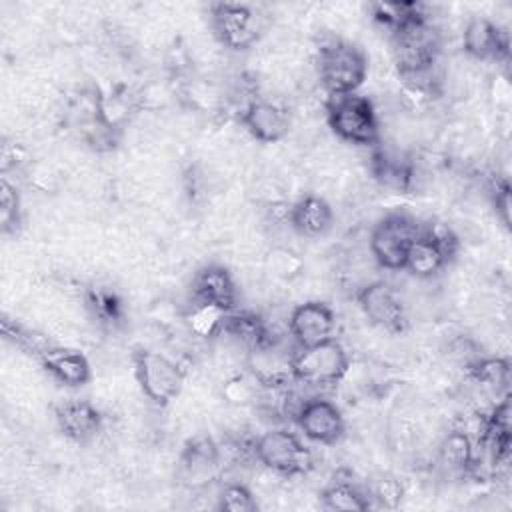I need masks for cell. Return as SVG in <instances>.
Listing matches in <instances>:
<instances>
[{
    "instance_id": "cell-1",
    "label": "cell",
    "mask_w": 512,
    "mask_h": 512,
    "mask_svg": "<svg viewBox=\"0 0 512 512\" xmlns=\"http://www.w3.org/2000/svg\"><path fill=\"white\" fill-rule=\"evenodd\" d=\"M316 70L328 96L354 94L366 80L368 58L348 40H330L318 48Z\"/></svg>"
},
{
    "instance_id": "cell-2",
    "label": "cell",
    "mask_w": 512,
    "mask_h": 512,
    "mask_svg": "<svg viewBox=\"0 0 512 512\" xmlns=\"http://www.w3.org/2000/svg\"><path fill=\"white\" fill-rule=\"evenodd\" d=\"M326 118L332 132L354 146L374 148L380 136V124L372 102L360 94L328 96Z\"/></svg>"
},
{
    "instance_id": "cell-3",
    "label": "cell",
    "mask_w": 512,
    "mask_h": 512,
    "mask_svg": "<svg viewBox=\"0 0 512 512\" xmlns=\"http://www.w3.org/2000/svg\"><path fill=\"white\" fill-rule=\"evenodd\" d=\"M348 368V352L334 336L312 346L296 348L292 358L294 382L310 388L336 386L346 376Z\"/></svg>"
},
{
    "instance_id": "cell-4",
    "label": "cell",
    "mask_w": 512,
    "mask_h": 512,
    "mask_svg": "<svg viewBox=\"0 0 512 512\" xmlns=\"http://www.w3.org/2000/svg\"><path fill=\"white\" fill-rule=\"evenodd\" d=\"M252 454L260 464L280 476H302L314 468L308 446L290 430L272 428L252 442Z\"/></svg>"
},
{
    "instance_id": "cell-5",
    "label": "cell",
    "mask_w": 512,
    "mask_h": 512,
    "mask_svg": "<svg viewBox=\"0 0 512 512\" xmlns=\"http://www.w3.org/2000/svg\"><path fill=\"white\" fill-rule=\"evenodd\" d=\"M458 246V236L448 226L438 222L420 226L418 236L408 248L404 270L416 278H432L452 262Z\"/></svg>"
},
{
    "instance_id": "cell-6",
    "label": "cell",
    "mask_w": 512,
    "mask_h": 512,
    "mask_svg": "<svg viewBox=\"0 0 512 512\" xmlns=\"http://www.w3.org/2000/svg\"><path fill=\"white\" fill-rule=\"evenodd\" d=\"M134 376L142 394L156 406L170 404L182 390L184 372L168 356L156 350H136L132 356Z\"/></svg>"
},
{
    "instance_id": "cell-7",
    "label": "cell",
    "mask_w": 512,
    "mask_h": 512,
    "mask_svg": "<svg viewBox=\"0 0 512 512\" xmlns=\"http://www.w3.org/2000/svg\"><path fill=\"white\" fill-rule=\"evenodd\" d=\"M418 232L420 224L412 216L404 212L386 214L370 232L368 244L372 258L386 270H404L408 248Z\"/></svg>"
},
{
    "instance_id": "cell-8",
    "label": "cell",
    "mask_w": 512,
    "mask_h": 512,
    "mask_svg": "<svg viewBox=\"0 0 512 512\" xmlns=\"http://www.w3.org/2000/svg\"><path fill=\"white\" fill-rule=\"evenodd\" d=\"M210 28L214 38L230 50H248L260 38V20L248 4H210Z\"/></svg>"
},
{
    "instance_id": "cell-9",
    "label": "cell",
    "mask_w": 512,
    "mask_h": 512,
    "mask_svg": "<svg viewBox=\"0 0 512 512\" xmlns=\"http://www.w3.org/2000/svg\"><path fill=\"white\" fill-rule=\"evenodd\" d=\"M356 302L370 324L390 334H402L408 328L406 306L400 294L384 280L364 284L356 292Z\"/></svg>"
},
{
    "instance_id": "cell-10",
    "label": "cell",
    "mask_w": 512,
    "mask_h": 512,
    "mask_svg": "<svg viewBox=\"0 0 512 512\" xmlns=\"http://www.w3.org/2000/svg\"><path fill=\"white\" fill-rule=\"evenodd\" d=\"M294 420L308 440L324 446L336 444L346 430L342 410L322 396L302 400L294 414Z\"/></svg>"
},
{
    "instance_id": "cell-11",
    "label": "cell",
    "mask_w": 512,
    "mask_h": 512,
    "mask_svg": "<svg viewBox=\"0 0 512 512\" xmlns=\"http://www.w3.org/2000/svg\"><path fill=\"white\" fill-rule=\"evenodd\" d=\"M298 346L290 348L282 336L248 350V370L262 388L288 386L294 382L292 358Z\"/></svg>"
},
{
    "instance_id": "cell-12",
    "label": "cell",
    "mask_w": 512,
    "mask_h": 512,
    "mask_svg": "<svg viewBox=\"0 0 512 512\" xmlns=\"http://www.w3.org/2000/svg\"><path fill=\"white\" fill-rule=\"evenodd\" d=\"M336 316L326 302L308 300L292 308L288 316V334L298 348L332 338Z\"/></svg>"
},
{
    "instance_id": "cell-13",
    "label": "cell",
    "mask_w": 512,
    "mask_h": 512,
    "mask_svg": "<svg viewBox=\"0 0 512 512\" xmlns=\"http://www.w3.org/2000/svg\"><path fill=\"white\" fill-rule=\"evenodd\" d=\"M222 464L220 446L210 436H196L186 442L178 460V474L190 488L210 484Z\"/></svg>"
},
{
    "instance_id": "cell-14",
    "label": "cell",
    "mask_w": 512,
    "mask_h": 512,
    "mask_svg": "<svg viewBox=\"0 0 512 512\" xmlns=\"http://www.w3.org/2000/svg\"><path fill=\"white\" fill-rule=\"evenodd\" d=\"M240 122L246 132L264 144L282 140L290 130V114L284 106L272 100L254 98L240 110Z\"/></svg>"
},
{
    "instance_id": "cell-15",
    "label": "cell",
    "mask_w": 512,
    "mask_h": 512,
    "mask_svg": "<svg viewBox=\"0 0 512 512\" xmlns=\"http://www.w3.org/2000/svg\"><path fill=\"white\" fill-rule=\"evenodd\" d=\"M192 302H206L224 310L238 308V290L230 270L222 264H206L196 270L190 282Z\"/></svg>"
},
{
    "instance_id": "cell-16",
    "label": "cell",
    "mask_w": 512,
    "mask_h": 512,
    "mask_svg": "<svg viewBox=\"0 0 512 512\" xmlns=\"http://www.w3.org/2000/svg\"><path fill=\"white\" fill-rule=\"evenodd\" d=\"M462 48L476 60H502L508 58V34L490 18L474 16L468 20L462 34Z\"/></svg>"
},
{
    "instance_id": "cell-17",
    "label": "cell",
    "mask_w": 512,
    "mask_h": 512,
    "mask_svg": "<svg viewBox=\"0 0 512 512\" xmlns=\"http://www.w3.org/2000/svg\"><path fill=\"white\" fill-rule=\"evenodd\" d=\"M40 366L60 384L70 388H80L90 382L92 368L88 358L74 348H62V346H50L40 358Z\"/></svg>"
},
{
    "instance_id": "cell-18",
    "label": "cell",
    "mask_w": 512,
    "mask_h": 512,
    "mask_svg": "<svg viewBox=\"0 0 512 512\" xmlns=\"http://www.w3.org/2000/svg\"><path fill=\"white\" fill-rule=\"evenodd\" d=\"M370 150H372L370 168L374 178L388 188H394L398 192H408L416 176V168L412 160L394 148H386L382 140Z\"/></svg>"
},
{
    "instance_id": "cell-19",
    "label": "cell",
    "mask_w": 512,
    "mask_h": 512,
    "mask_svg": "<svg viewBox=\"0 0 512 512\" xmlns=\"http://www.w3.org/2000/svg\"><path fill=\"white\" fill-rule=\"evenodd\" d=\"M54 416L60 432L74 442H86L102 428V414L88 400H66L56 406Z\"/></svg>"
},
{
    "instance_id": "cell-20",
    "label": "cell",
    "mask_w": 512,
    "mask_h": 512,
    "mask_svg": "<svg viewBox=\"0 0 512 512\" xmlns=\"http://www.w3.org/2000/svg\"><path fill=\"white\" fill-rule=\"evenodd\" d=\"M288 224L300 236L320 238L330 232L334 224V212L324 198L316 194H306L298 198L294 204H290Z\"/></svg>"
},
{
    "instance_id": "cell-21",
    "label": "cell",
    "mask_w": 512,
    "mask_h": 512,
    "mask_svg": "<svg viewBox=\"0 0 512 512\" xmlns=\"http://www.w3.org/2000/svg\"><path fill=\"white\" fill-rule=\"evenodd\" d=\"M138 110H140V96L134 94L128 86L118 84L110 92L98 90V114L108 128L122 132V128L130 122V118Z\"/></svg>"
},
{
    "instance_id": "cell-22",
    "label": "cell",
    "mask_w": 512,
    "mask_h": 512,
    "mask_svg": "<svg viewBox=\"0 0 512 512\" xmlns=\"http://www.w3.org/2000/svg\"><path fill=\"white\" fill-rule=\"evenodd\" d=\"M224 334L232 336L240 344L246 346V350H254L266 342H270L276 334L268 328L266 320H262L260 314L252 310H230L224 326Z\"/></svg>"
},
{
    "instance_id": "cell-23",
    "label": "cell",
    "mask_w": 512,
    "mask_h": 512,
    "mask_svg": "<svg viewBox=\"0 0 512 512\" xmlns=\"http://www.w3.org/2000/svg\"><path fill=\"white\" fill-rule=\"evenodd\" d=\"M438 460L450 472H472L476 468V450L468 432L450 430L438 446Z\"/></svg>"
},
{
    "instance_id": "cell-24",
    "label": "cell",
    "mask_w": 512,
    "mask_h": 512,
    "mask_svg": "<svg viewBox=\"0 0 512 512\" xmlns=\"http://www.w3.org/2000/svg\"><path fill=\"white\" fill-rule=\"evenodd\" d=\"M228 310L206 304V302H192L188 312L184 314V324L188 332L200 340H212L224 334Z\"/></svg>"
},
{
    "instance_id": "cell-25",
    "label": "cell",
    "mask_w": 512,
    "mask_h": 512,
    "mask_svg": "<svg viewBox=\"0 0 512 512\" xmlns=\"http://www.w3.org/2000/svg\"><path fill=\"white\" fill-rule=\"evenodd\" d=\"M320 502L332 512H364L372 508L366 490L358 488L350 480H332L320 492Z\"/></svg>"
},
{
    "instance_id": "cell-26",
    "label": "cell",
    "mask_w": 512,
    "mask_h": 512,
    "mask_svg": "<svg viewBox=\"0 0 512 512\" xmlns=\"http://www.w3.org/2000/svg\"><path fill=\"white\" fill-rule=\"evenodd\" d=\"M372 18L390 30V34L400 28L428 18L420 2H374L370 4Z\"/></svg>"
},
{
    "instance_id": "cell-27",
    "label": "cell",
    "mask_w": 512,
    "mask_h": 512,
    "mask_svg": "<svg viewBox=\"0 0 512 512\" xmlns=\"http://www.w3.org/2000/svg\"><path fill=\"white\" fill-rule=\"evenodd\" d=\"M84 302L100 326L114 328L122 322V302L114 292L106 288H88Z\"/></svg>"
},
{
    "instance_id": "cell-28",
    "label": "cell",
    "mask_w": 512,
    "mask_h": 512,
    "mask_svg": "<svg viewBox=\"0 0 512 512\" xmlns=\"http://www.w3.org/2000/svg\"><path fill=\"white\" fill-rule=\"evenodd\" d=\"M466 370L484 388L500 390L510 382V362L506 358L478 356Z\"/></svg>"
},
{
    "instance_id": "cell-29",
    "label": "cell",
    "mask_w": 512,
    "mask_h": 512,
    "mask_svg": "<svg viewBox=\"0 0 512 512\" xmlns=\"http://www.w3.org/2000/svg\"><path fill=\"white\" fill-rule=\"evenodd\" d=\"M2 334L8 342H12L16 348L24 350L26 354L34 356L36 360L52 346L50 340H46L40 332L22 326L16 320H10L8 316L2 318Z\"/></svg>"
},
{
    "instance_id": "cell-30",
    "label": "cell",
    "mask_w": 512,
    "mask_h": 512,
    "mask_svg": "<svg viewBox=\"0 0 512 512\" xmlns=\"http://www.w3.org/2000/svg\"><path fill=\"white\" fill-rule=\"evenodd\" d=\"M22 226V200L16 184L8 176L0 178V228L4 234H16Z\"/></svg>"
},
{
    "instance_id": "cell-31",
    "label": "cell",
    "mask_w": 512,
    "mask_h": 512,
    "mask_svg": "<svg viewBox=\"0 0 512 512\" xmlns=\"http://www.w3.org/2000/svg\"><path fill=\"white\" fill-rule=\"evenodd\" d=\"M366 496H368L372 508L394 510L400 506V502L404 498V488L396 476L380 474L368 484Z\"/></svg>"
},
{
    "instance_id": "cell-32",
    "label": "cell",
    "mask_w": 512,
    "mask_h": 512,
    "mask_svg": "<svg viewBox=\"0 0 512 512\" xmlns=\"http://www.w3.org/2000/svg\"><path fill=\"white\" fill-rule=\"evenodd\" d=\"M216 508L226 512H256L258 502L246 484L230 482V484H224V488L220 490Z\"/></svg>"
},
{
    "instance_id": "cell-33",
    "label": "cell",
    "mask_w": 512,
    "mask_h": 512,
    "mask_svg": "<svg viewBox=\"0 0 512 512\" xmlns=\"http://www.w3.org/2000/svg\"><path fill=\"white\" fill-rule=\"evenodd\" d=\"M266 264L274 272V276L284 278V280H290L302 272V260L290 248H274L268 254Z\"/></svg>"
},
{
    "instance_id": "cell-34",
    "label": "cell",
    "mask_w": 512,
    "mask_h": 512,
    "mask_svg": "<svg viewBox=\"0 0 512 512\" xmlns=\"http://www.w3.org/2000/svg\"><path fill=\"white\" fill-rule=\"evenodd\" d=\"M258 388H260V384L254 378L246 380L242 376H234V378L226 380V384L222 388V396L230 404L244 406V404H250V402L258 400Z\"/></svg>"
},
{
    "instance_id": "cell-35",
    "label": "cell",
    "mask_w": 512,
    "mask_h": 512,
    "mask_svg": "<svg viewBox=\"0 0 512 512\" xmlns=\"http://www.w3.org/2000/svg\"><path fill=\"white\" fill-rule=\"evenodd\" d=\"M0 156H2V176H8V172H18L28 164V152L16 140H4Z\"/></svg>"
},
{
    "instance_id": "cell-36",
    "label": "cell",
    "mask_w": 512,
    "mask_h": 512,
    "mask_svg": "<svg viewBox=\"0 0 512 512\" xmlns=\"http://www.w3.org/2000/svg\"><path fill=\"white\" fill-rule=\"evenodd\" d=\"M492 204L504 226H510V186L504 178H494L490 184Z\"/></svg>"
}]
</instances>
